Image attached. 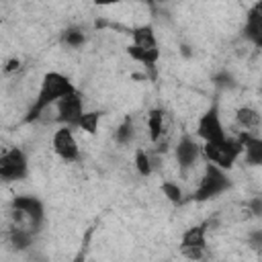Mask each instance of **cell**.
<instances>
[{"label": "cell", "mask_w": 262, "mask_h": 262, "mask_svg": "<svg viewBox=\"0 0 262 262\" xmlns=\"http://www.w3.org/2000/svg\"><path fill=\"white\" fill-rule=\"evenodd\" d=\"M174 158H176V164L182 172L192 170L199 164V160L203 158V143L190 135H184L174 145Z\"/></svg>", "instance_id": "obj_9"}, {"label": "cell", "mask_w": 262, "mask_h": 262, "mask_svg": "<svg viewBox=\"0 0 262 262\" xmlns=\"http://www.w3.org/2000/svg\"><path fill=\"white\" fill-rule=\"evenodd\" d=\"M74 262H84V260H82V256H78V258H76Z\"/></svg>", "instance_id": "obj_27"}, {"label": "cell", "mask_w": 262, "mask_h": 262, "mask_svg": "<svg viewBox=\"0 0 262 262\" xmlns=\"http://www.w3.org/2000/svg\"><path fill=\"white\" fill-rule=\"evenodd\" d=\"M248 211L254 215V217H262V194L260 196H252L248 201Z\"/></svg>", "instance_id": "obj_23"}, {"label": "cell", "mask_w": 262, "mask_h": 262, "mask_svg": "<svg viewBox=\"0 0 262 262\" xmlns=\"http://www.w3.org/2000/svg\"><path fill=\"white\" fill-rule=\"evenodd\" d=\"M127 53H129L131 59H135V61H139L143 66H156V61L160 59V49H141V47L129 45Z\"/></svg>", "instance_id": "obj_18"}, {"label": "cell", "mask_w": 262, "mask_h": 262, "mask_svg": "<svg viewBox=\"0 0 262 262\" xmlns=\"http://www.w3.org/2000/svg\"><path fill=\"white\" fill-rule=\"evenodd\" d=\"M133 162H135V170H137L139 176L147 178V176L154 174L156 162H154V158H151V151H147V149H143V147H137V149H135V158H133Z\"/></svg>", "instance_id": "obj_17"}, {"label": "cell", "mask_w": 262, "mask_h": 262, "mask_svg": "<svg viewBox=\"0 0 262 262\" xmlns=\"http://www.w3.org/2000/svg\"><path fill=\"white\" fill-rule=\"evenodd\" d=\"M180 252L188 260H201L207 252V225L188 227L180 237Z\"/></svg>", "instance_id": "obj_7"}, {"label": "cell", "mask_w": 262, "mask_h": 262, "mask_svg": "<svg viewBox=\"0 0 262 262\" xmlns=\"http://www.w3.org/2000/svg\"><path fill=\"white\" fill-rule=\"evenodd\" d=\"M162 194L170 201V203H174V205H180L182 203V199H184V192H182V188H180V184L178 182H172V180H166V182H162Z\"/></svg>", "instance_id": "obj_22"}, {"label": "cell", "mask_w": 262, "mask_h": 262, "mask_svg": "<svg viewBox=\"0 0 262 262\" xmlns=\"http://www.w3.org/2000/svg\"><path fill=\"white\" fill-rule=\"evenodd\" d=\"M244 35L256 45L262 49V18L256 16L252 10H248V16H246V27H244Z\"/></svg>", "instance_id": "obj_15"}, {"label": "cell", "mask_w": 262, "mask_h": 262, "mask_svg": "<svg viewBox=\"0 0 262 262\" xmlns=\"http://www.w3.org/2000/svg\"><path fill=\"white\" fill-rule=\"evenodd\" d=\"M229 176L225 170L213 166V164H205L201 176H199V182H196V188L192 192V199L194 201H211V199H217L219 194H223L227 188H229Z\"/></svg>", "instance_id": "obj_3"}, {"label": "cell", "mask_w": 262, "mask_h": 262, "mask_svg": "<svg viewBox=\"0 0 262 262\" xmlns=\"http://www.w3.org/2000/svg\"><path fill=\"white\" fill-rule=\"evenodd\" d=\"M98 123H100V113H96V111H84V115L80 117L76 129H80V131H84L88 135H94L98 131Z\"/></svg>", "instance_id": "obj_20"}, {"label": "cell", "mask_w": 262, "mask_h": 262, "mask_svg": "<svg viewBox=\"0 0 262 262\" xmlns=\"http://www.w3.org/2000/svg\"><path fill=\"white\" fill-rule=\"evenodd\" d=\"M250 246L262 248V229H254V231L250 233Z\"/></svg>", "instance_id": "obj_25"}, {"label": "cell", "mask_w": 262, "mask_h": 262, "mask_svg": "<svg viewBox=\"0 0 262 262\" xmlns=\"http://www.w3.org/2000/svg\"><path fill=\"white\" fill-rule=\"evenodd\" d=\"M217 86H231V76H229V74L217 76Z\"/></svg>", "instance_id": "obj_26"}, {"label": "cell", "mask_w": 262, "mask_h": 262, "mask_svg": "<svg viewBox=\"0 0 262 262\" xmlns=\"http://www.w3.org/2000/svg\"><path fill=\"white\" fill-rule=\"evenodd\" d=\"M53 108H55V121L59 125H68V127L76 129L80 117L84 115V100H82L80 92L76 90V92L63 96Z\"/></svg>", "instance_id": "obj_8"}, {"label": "cell", "mask_w": 262, "mask_h": 262, "mask_svg": "<svg viewBox=\"0 0 262 262\" xmlns=\"http://www.w3.org/2000/svg\"><path fill=\"white\" fill-rule=\"evenodd\" d=\"M20 68V59L18 57H10L8 61H6V66H4V74H12V72H16Z\"/></svg>", "instance_id": "obj_24"}, {"label": "cell", "mask_w": 262, "mask_h": 262, "mask_svg": "<svg viewBox=\"0 0 262 262\" xmlns=\"http://www.w3.org/2000/svg\"><path fill=\"white\" fill-rule=\"evenodd\" d=\"M133 137H135V123H133L131 117H127V119H123V121L119 123V127L115 129V141H117L119 145H129V143L133 141Z\"/></svg>", "instance_id": "obj_19"}, {"label": "cell", "mask_w": 262, "mask_h": 262, "mask_svg": "<svg viewBox=\"0 0 262 262\" xmlns=\"http://www.w3.org/2000/svg\"><path fill=\"white\" fill-rule=\"evenodd\" d=\"M242 154H244V145L237 137H225L219 141L203 143V160L225 172L233 168V164L242 158Z\"/></svg>", "instance_id": "obj_2"}, {"label": "cell", "mask_w": 262, "mask_h": 262, "mask_svg": "<svg viewBox=\"0 0 262 262\" xmlns=\"http://www.w3.org/2000/svg\"><path fill=\"white\" fill-rule=\"evenodd\" d=\"M51 149L63 162H76L80 158V145L74 135V127L59 125L51 135Z\"/></svg>", "instance_id": "obj_6"}, {"label": "cell", "mask_w": 262, "mask_h": 262, "mask_svg": "<svg viewBox=\"0 0 262 262\" xmlns=\"http://www.w3.org/2000/svg\"><path fill=\"white\" fill-rule=\"evenodd\" d=\"M235 137L244 145V154H242L244 162L250 166H262V135H250L239 131Z\"/></svg>", "instance_id": "obj_11"}, {"label": "cell", "mask_w": 262, "mask_h": 262, "mask_svg": "<svg viewBox=\"0 0 262 262\" xmlns=\"http://www.w3.org/2000/svg\"><path fill=\"white\" fill-rule=\"evenodd\" d=\"M196 137L203 143H211V141H219V139L227 137L223 121H221V113H219V108L215 104L209 106L199 117V121H196Z\"/></svg>", "instance_id": "obj_5"}, {"label": "cell", "mask_w": 262, "mask_h": 262, "mask_svg": "<svg viewBox=\"0 0 262 262\" xmlns=\"http://www.w3.org/2000/svg\"><path fill=\"white\" fill-rule=\"evenodd\" d=\"M12 211L20 213L27 219V223H29V227L33 231H37V227L45 219L43 203L37 196H33V194H18V196H14L12 199Z\"/></svg>", "instance_id": "obj_10"}, {"label": "cell", "mask_w": 262, "mask_h": 262, "mask_svg": "<svg viewBox=\"0 0 262 262\" xmlns=\"http://www.w3.org/2000/svg\"><path fill=\"white\" fill-rule=\"evenodd\" d=\"M131 39L135 47H141V49H158V39H156V33H154V27L151 25H141V27H135L131 31Z\"/></svg>", "instance_id": "obj_14"}, {"label": "cell", "mask_w": 262, "mask_h": 262, "mask_svg": "<svg viewBox=\"0 0 262 262\" xmlns=\"http://www.w3.org/2000/svg\"><path fill=\"white\" fill-rule=\"evenodd\" d=\"M72 92H76V86L70 82L68 76H63L59 72H47L43 76V80H41L39 92H37V96H35V100H33V104H31L25 121H37V119H41V115L47 108L55 106L63 96H68Z\"/></svg>", "instance_id": "obj_1"}, {"label": "cell", "mask_w": 262, "mask_h": 262, "mask_svg": "<svg viewBox=\"0 0 262 262\" xmlns=\"http://www.w3.org/2000/svg\"><path fill=\"white\" fill-rule=\"evenodd\" d=\"M145 125H147V135H149V141L156 145L164 139L166 135V115L162 108H151L147 113V119H145Z\"/></svg>", "instance_id": "obj_13"}, {"label": "cell", "mask_w": 262, "mask_h": 262, "mask_svg": "<svg viewBox=\"0 0 262 262\" xmlns=\"http://www.w3.org/2000/svg\"><path fill=\"white\" fill-rule=\"evenodd\" d=\"M10 246H14L16 250H27L33 244V229L27 225H14L8 233Z\"/></svg>", "instance_id": "obj_16"}, {"label": "cell", "mask_w": 262, "mask_h": 262, "mask_svg": "<svg viewBox=\"0 0 262 262\" xmlns=\"http://www.w3.org/2000/svg\"><path fill=\"white\" fill-rule=\"evenodd\" d=\"M61 39H63V43H66L68 47H72V49H78V47H82V45L86 43L84 31H82V29H76V27L66 29L63 35H61Z\"/></svg>", "instance_id": "obj_21"}, {"label": "cell", "mask_w": 262, "mask_h": 262, "mask_svg": "<svg viewBox=\"0 0 262 262\" xmlns=\"http://www.w3.org/2000/svg\"><path fill=\"white\" fill-rule=\"evenodd\" d=\"M235 123L237 127L244 131V133H250V135H256L260 125H262V115L258 108L250 106V104H244L235 111Z\"/></svg>", "instance_id": "obj_12"}, {"label": "cell", "mask_w": 262, "mask_h": 262, "mask_svg": "<svg viewBox=\"0 0 262 262\" xmlns=\"http://www.w3.org/2000/svg\"><path fill=\"white\" fill-rule=\"evenodd\" d=\"M29 174V160L20 147H8L0 156V178L4 182H16L27 178Z\"/></svg>", "instance_id": "obj_4"}]
</instances>
